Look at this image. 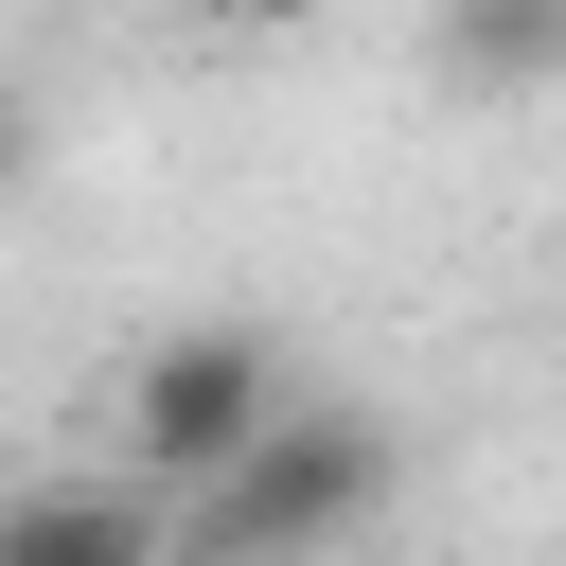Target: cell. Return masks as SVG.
<instances>
[{
	"label": "cell",
	"instance_id": "obj_1",
	"mask_svg": "<svg viewBox=\"0 0 566 566\" xmlns=\"http://www.w3.org/2000/svg\"><path fill=\"white\" fill-rule=\"evenodd\" d=\"M389 513V424L371 407H265L248 424V460H212L195 495H177V548H212V566H301V548H354Z\"/></svg>",
	"mask_w": 566,
	"mask_h": 566
},
{
	"label": "cell",
	"instance_id": "obj_2",
	"mask_svg": "<svg viewBox=\"0 0 566 566\" xmlns=\"http://www.w3.org/2000/svg\"><path fill=\"white\" fill-rule=\"evenodd\" d=\"M283 407V354L248 336V318H195V336H159L142 371H124V478H159V495H195L212 460H248V424Z\"/></svg>",
	"mask_w": 566,
	"mask_h": 566
},
{
	"label": "cell",
	"instance_id": "obj_3",
	"mask_svg": "<svg viewBox=\"0 0 566 566\" xmlns=\"http://www.w3.org/2000/svg\"><path fill=\"white\" fill-rule=\"evenodd\" d=\"M177 548V495L159 478H53V495H0V566H142Z\"/></svg>",
	"mask_w": 566,
	"mask_h": 566
},
{
	"label": "cell",
	"instance_id": "obj_4",
	"mask_svg": "<svg viewBox=\"0 0 566 566\" xmlns=\"http://www.w3.org/2000/svg\"><path fill=\"white\" fill-rule=\"evenodd\" d=\"M442 88H478V106L566 88V0H442Z\"/></svg>",
	"mask_w": 566,
	"mask_h": 566
},
{
	"label": "cell",
	"instance_id": "obj_5",
	"mask_svg": "<svg viewBox=\"0 0 566 566\" xmlns=\"http://www.w3.org/2000/svg\"><path fill=\"white\" fill-rule=\"evenodd\" d=\"M230 18H248V35H318L336 0H230Z\"/></svg>",
	"mask_w": 566,
	"mask_h": 566
},
{
	"label": "cell",
	"instance_id": "obj_6",
	"mask_svg": "<svg viewBox=\"0 0 566 566\" xmlns=\"http://www.w3.org/2000/svg\"><path fill=\"white\" fill-rule=\"evenodd\" d=\"M18 159H35V106H18V88H0V177H18Z\"/></svg>",
	"mask_w": 566,
	"mask_h": 566
}]
</instances>
